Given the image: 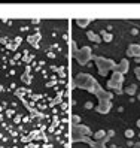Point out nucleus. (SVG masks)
<instances>
[{"label": "nucleus", "instance_id": "obj_1", "mask_svg": "<svg viewBox=\"0 0 140 148\" xmlns=\"http://www.w3.org/2000/svg\"><path fill=\"white\" fill-rule=\"evenodd\" d=\"M75 87H82V88L85 90H88L91 93H94L95 96L99 97L100 102H104V100H112L113 97V94L109 93V91H104L101 87L99 85V82L94 79V78L91 75H77L76 76V79H75Z\"/></svg>", "mask_w": 140, "mask_h": 148}, {"label": "nucleus", "instance_id": "obj_2", "mask_svg": "<svg viewBox=\"0 0 140 148\" xmlns=\"http://www.w3.org/2000/svg\"><path fill=\"white\" fill-rule=\"evenodd\" d=\"M94 62L97 63V67H99V73L101 76H106L110 71H113V69H116V64L113 60L110 58H104V57H99V56H94Z\"/></svg>", "mask_w": 140, "mask_h": 148}, {"label": "nucleus", "instance_id": "obj_3", "mask_svg": "<svg viewBox=\"0 0 140 148\" xmlns=\"http://www.w3.org/2000/svg\"><path fill=\"white\" fill-rule=\"evenodd\" d=\"M75 57L79 64H86L92 58L91 56V48L88 47H82V49H75Z\"/></svg>", "mask_w": 140, "mask_h": 148}, {"label": "nucleus", "instance_id": "obj_4", "mask_svg": "<svg viewBox=\"0 0 140 148\" xmlns=\"http://www.w3.org/2000/svg\"><path fill=\"white\" fill-rule=\"evenodd\" d=\"M122 82H124V75L119 73L118 71H113V75H112V78L107 82V87H109V88H113V90L119 91L121 87H122Z\"/></svg>", "mask_w": 140, "mask_h": 148}, {"label": "nucleus", "instance_id": "obj_5", "mask_svg": "<svg viewBox=\"0 0 140 148\" xmlns=\"http://www.w3.org/2000/svg\"><path fill=\"white\" fill-rule=\"evenodd\" d=\"M112 108V103L110 100H104V102H99V105L95 106V111L100 112V114H107Z\"/></svg>", "mask_w": 140, "mask_h": 148}, {"label": "nucleus", "instance_id": "obj_6", "mask_svg": "<svg viewBox=\"0 0 140 148\" xmlns=\"http://www.w3.org/2000/svg\"><path fill=\"white\" fill-rule=\"evenodd\" d=\"M127 57H136V58H140V45H137V43H133V45H130V48L127 49Z\"/></svg>", "mask_w": 140, "mask_h": 148}, {"label": "nucleus", "instance_id": "obj_7", "mask_svg": "<svg viewBox=\"0 0 140 148\" xmlns=\"http://www.w3.org/2000/svg\"><path fill=\"white\" fill-rule=\"evenodd\" d=\"M73 132H75V135H76V133H81V136H90V135H92L91 130H90V127L79 126V124H75V126H73Z\"/></svg>", "mask_w": 140, "mask_h": 148}, {"label": "nucleus", "instance_id": "obj_8", "mask_svg": "<svg viewBox=\"0 0 140 148\" xmlns=\"http://www.w3.org/2000/svg\"><path fill=\"white\" fill-rule=\"evenodd\" d=\"M115 71H118V72H119V73H122V75L127 73V72H128V60H127V58L121 60V63L116 66Z\"/></svg>", "mask_w": 140, "mask_h": 148}, {"label": "nucleus", "instance_id": "obj_9", "mask_svg": "<svg viewBox=\"0 0 140 148\" xmlns=\"http://www.w3.org/2000/svg\"><path fill=\"white\" fill-rule=\"evenodd\" d=\"M86 36H88L90 40H92V42H95V43H100V42H101V36H99V34L94 33V32H88V33H86Z\"/></svg>", "mask_w": 140, "mask_h": 148}, {"label": "nucleus", "instance_id": "obj_10", "mask_svg": "<svg viewBox=\"0 0 140 148\" xmlns=\"http://www.w3.org/2000/svg\"><path fill=\"white\" fill-rule=\"evenodd\" d=\"M100 34H101V40H104V42H110L113 39V36H112L109 32H106V30H101Z\"/></svg>", "mask_w": 140, "mask_h": 148}, {"label": "nucleus", "instance_id": "obj_11", "mask_svg": "<svg viewBox=\"0 0 140 148\" xmlns=\"http://www.w3.org/2000/svg\"><path fill=\"white\" fill-rule=\"evenodd\" d=\"M136 90H137L136 84H131V85H128L127 88H125V93H127V94H130V96H133V94L136 93Z\"/></svg>", "mask_w": 140, "mask_h": 148}, {"label": "nucleus", "instance_id": "obj_12", "mask_svg": "<svg viewBox=\"0 0 140 148\" xmlns=\"http://www.w3.org/2000/svg\"><path fill=\"white\" fill-rule=\"evenodd\" d=\"M106 136V130H99V132L94 133V139H101Z\"/></svg>", "mask_w": 140, "mask_h": 148}, {"label": "nucleus", "instance_id": "obj_13", "mask_svg": "<svg viewBox=\"0 0 140 148\" xmlns=\"http://www.w3.org/2000/svg\"><path fill=\"white\" fill-rule=\"evenodd\" d=\"M76 23H77V25H79V27H86V25L90 24V20H77Z\"/></svg>", "mask_w": 140, "mask_h": 148}, {"label": "nucleus", "instance_id": "obj_14", "mask_svg": "<svg viewBox=\"0 0 140 148\" xmlns=\"http://www.w3.org/2000/svg\"><path fill=\"white\" fill-rule=\"evenodd\" d=\"M133 136H134V132H133L131 129H127V130H125V138H127V139H131Z\"/></svg>", "mask_w": 140, "mask_h": 148}, {"label": "nucleus", "instance_id": "obj_15", "mask_svg": "<svg viewBox=\"0 0 140 148\" xmlns=\"http://www.w3.org/2000/svg\"><path fill=\"white\" fill-rule=\"evenodd\" d=\"M136 76H137V79H140V67L136 69Z\"/></svg>", "mask_w": 140, "mask_h": 148}, {"label": "nucleus", "instance_id": "obj_16", "mask_svg": "<svg viewBox=\"0 0 140 148\" xmlns=\"http://www.w3.org/2000/svg\"><path fill=\"white\" fill-rule=\"evenodd\" d=\"M85 108H86V109H91V108H92V103H91V102H86Z\"/></svg>", "mask_w": 140, "mask_h": 148}, {"label": "nucleus", "instance_id": "obj_17", "mask_svg": "<svg viewBox=\"0 0 140 148\" xmlns=\"http://www.w3.org/2000/svg\"><path fill=\"white\" fill-rule=\"evenodd\" d=\"M79 120H81V118L77 117V115H75V117H73V121H75V123H79Z\"/></svg>", "mask_w": 140, "mask_h": 148}, {"label": "nucleus", "instance_id": "obj_18", "mask_svg": "<svg viewBox=\"0 0 140 148\" xmlns=\"http://www.w3.org/2000/svg\"><path fill=\"white\" fill-rule=\"evenodd\" d=\"M137 33H139V32H137V29H133V30H131V34H133V36H136Z\"/></svg>", "mask_w": 140, "mask_h": 148}, {"label": "nucleus", "instance_id": "obj_19", "mask_svg": "<svg viewBox=\"0 0 140 148\" xmlns=\"http://www.w3.org/2000/svg\"><path fill=\"white\" fill-rule=\"evenodd\" d=\"M133 148H140V142H137V144H134V145H133Z\"/></svg>", "mask_w": 140, "mask_h": 148}, {"label": "nucleus", "instance_id": "obj_20", "mask_svg": "<svg viewBox=\"0 0 140 148\" xmlns=\"http://www.w3.org/2000/svg\"><path fill=\"white\" fill-rule=\"evenodd\" d=\"M127 145H128V147H133L134 144H133V141H128V142H127Z\"/></svg>", "mask_w": 140, "mask_h": 148}, {"label": "nucleus", "instance_id": "obj_21", "mask_svg": "<svg viewBox=\"0 0 140 148\" xmlns=\"http://www.w3.org/2000/svg\"><path fill=\"white\" fill-rule=\"evenodd\" d=\"M137 126H139V127H140V118H139V120H137Z\"/></svg>", "mask_w": 140, "mask_h": 148}, {"label": "nucleus", "instance_id": "obj_22", "mask_svg": "<svg viewBox=\"0 0 140 148\" xmlns=\"http://www.w3.org/2000/svg\"><path fill=\"white\" fill-rule=\"evenodd\" d=\"M137 99H139V100H140V94H139V96H137Z\"/></svg>", "mask_w": 140, "mask_h": 148}, {"label": "nucleus", "instance_id": "obj_23", "mask_svg": "<svg viewBox=\"0 0 140 148\" xmlns=\"http://www.w3.org/2000/svg\"><path fill=\"white\" fill-rule=\"evenodd\" d=\"M139 136H140V133H139Z\"/></svg>", "mask_w": 140, "mask_h": 148}]
</instances>
